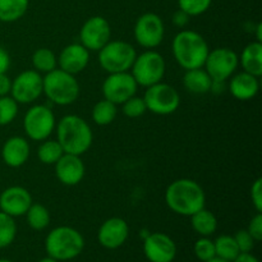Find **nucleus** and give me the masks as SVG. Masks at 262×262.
<instances>
[{
  "mask_svg": "<svg viewBox=\"0 0 262 262\" xmlns=\"http://www.w3.org/2000/svg\"><path fill=\"white\" fill-rule=\"evenodd\" d=\"M165 204L177 215L189 217L204 209L206 205V194L196 181L181 178L168 186L165 191Z\"/></svg>",
  "mask_w": 262,
  "mask_h": 262,
  "instance_id": "f257e3e1",
  "label": "nucleus"
},
{
  "mask_svg": "<svg viewBox=\"0 0 262 262\" xmlns=\"http://www.w3.org/2000/svg\"><path fill=\"white\" fill-rule=\"evenodd\" d=\"M56 141L60 143L64 154L82 156L90 150L94 142L91 127L83 118L76 114L64 115L56 123Z\"/></svg>",
  "mask_w": 262,
  "mask_h": 262,
  "instance_id": "f03ea898",
  "label": "nucleus"
},
{
  "mask_svg": "<svg viewBox=\"0 0 262 262\" xmlns=\"http://www.w3.org/2000/svg\"><path fill=\"white\" fill-rule=\"evenodd\" d=\"M171 51L178 66L184 71L204 68L210 48L201 33L193 30H182L174 36Z\"/></svg>",
  "mask_w": 262,
  "mask_h": 262,
  "instance_id": "7ed1b4c3",
  "label": "nucleus"
},
{
  "mask_svg": "<svg viewBox=\"0 0 262 262\" xmlns=\"http://www.w3.org/2000/svg\"><path fill=\"white\" fill-rule=\"evenodd\" d=\"M83 248V235L77 229L67 225L54 228L45 239L46 253L56 261L73 260L81 255Z\"/></svg>",
  "mask_w": 262,
  "mask_h": 262,
  "instance_id": "20e7f679",
  "label": "nucleus"
},
{
  "mask_svg": "<svg viewBox=\"0 0 262 262\" xmlns=\"http://www.w3.org/2000/svg\"><path fill=\"white\" fill-rule=\"evenodd\" d=\"M79 83L73 74L56 68L42 77V94L59 106L74 104L79 97Z\"/></svg>",
  "mask_w": 262,
  "mask_h": 262,
  "instance_id": "39448f33",
  "label": "nucleus"
},
{
  "mask_svg": "<svg viewBox=\"0 0 262 262\" xmlns=\"http://www.w3.org/2000/svg\"><path fill=\"white\" fill-rule=\"evenodd\" d=\"M166 63L164 56L156 50H146L137 54L130 68V74L133 76L138 86L147 87L163 81L165 76Z\"/></svg>",
  "mask_w": 262,
  "mask_h": 262,
  "instance_id": "423d86ee",
  "label": "nucleus"
},
{
  "mask_svg": "<svg viewBox=\"0 0 262 262\" xmlns=\"http://www.w3.org/2000/svg\"><path fill=\"white\" fill-rule=\"evenodd\" d=\"M137 56V51L129 42L110 40L99 50V64L107 74L129 72Z\"/></svg>",
  "mask_w": 262,
  "mask_h": 262,
  "instance_id": "0eeeda50",
  "label": "nucleus"
},
{
  "mask_svg": "<svg viewBox=\"0 0 262 262\" xmlns=\"http://www.w3.org/2000/svg\"><path fill=\"white\" fill-rule=\"evenodd\" d=\"M55 114L46 105H33L26 112L23 118V130L26 136L36 142L48 140L55 130Z\"/></svg>",
  "mask_w": 262,
  "mask_h": 262,
  "instance_id": "6e6552de",
  "label": "nucleus"
},
{
  "mask_svg": "<svg viewBox=\"0 0 262 262\" xmlns=\"http://www.w3.org/2000/svg\"><path fill=\"white\" fill-rule=\"evenodd\" d=\"M147 112L156 115H170L178 110L181 105V95L176 87L159 82L146 89L143 95Z\"/></svg>",
  "mask_w": 262,
  "mask_h": 262,
  "instance_id": "1a4fd4ad",
  "label": "nucleus"
},
{
  "mask_svg": "<svg viewBox=\"0 0 262 262\" xmlns=\"http://www.w3.org/2000/svg\"><path fill=\"white\" fill-rule=\"evenodd\" d=\"M135 40L141 48L152 50L158 48L165 36V25L161 17L156 13H143L137 18L133 27Z\"/></svg>",
  "mask_w": 262,
  "mask_h": 262,
  "instance_id": "9d476101",
  "label": "nucleus"
},
{
  "mask_svg": "<svg viewBox=\"0 0 262 262\" xmlns=\"http://www.w3.org/2000/svg\"><path fill=\"white\" fill-rule=\"evenodd\" d=\"M239 67V58L229 48H216L209 51L204 68L212 81L227 82Z\"/></svg>",
  "mask_w": 262,
  "mask_h": 262,
  "instance_id": "9b49d317",
  "label": "nucleus"
},
{
  "mask_svg": "<svg viewBox=\"0 0 262 262\" xmlns=\"http://www.w3.org/2000/svg\"><path fill=\"white\" fill-rule=\"evenodd\" d=\"M42 95V76L35 69L23 71L12 79L10 96L18 104H32Z\"/></svg>",
  "mask_w": 262,
  "mask_h": 262,
  "instance_id": "f8f14e48",
  "label": "nucleus"
},
{
  "mask_svg": "<svg viewBox=\"0 0 262 262\" xmlns=\"http://www.w3.org/2000/svg\"><path fill=\"white\" fill-rule=\"evenodd\" d=\"M138 84L129 72L110 73L102 82V96L104 99L122 105L137 92Z\"/></svg>",
  "mask_w": 262,
  "mask_h": 262,
  "instance_id": "ddd939ff",
  "label": "nucleus"
},
{
  "mask_svg": "<svg viewBox=\"0 0 262 262\" xmlns=\"http://www.w3.org/2000/svg\"><path fill=\"white\" fill-rule=\"evenodd\" d=\"M110 37H112V27L106 18L101 15H94L89 18L79 30V40H81L79 43L89 51H99L109 42Z\"/></svg>",
  "mask_w": 262,
  "mask_h": 262,
  "instance_id": "4468645a",
  "label": "nucleus"
},
{
  "mask_svg": "<svg viewBox=\"0 0 262 262\" xmlns=\"http://www.w3.org/2000/svg\"><path fill=\"white\" fill-rule=\"evenodd\" d=\"M143 252L150 262H173L177 245L165 233H148L143 241Z\"/></svg>",
  "mask_w": 262,
  "mask_h": 262,
  "instance_id": "2eb2a0df",
  "label": "nucleus"
},
{
  "mask_svg": "<svg viewBox=\"0 0 262 262\" xmlns=\"http://www.w3.org/2000/svg\"><path fill=\"white\" fill-rule=\"evenodd\" d=\"M32 202V196L25 187H8L0 193V211L15 219L26 215Z\"/></svg>",
  "mask_w": 262,
  "mask_h": 262,
  "instance_id": "dca6fc26",
  "label": "nucleus"
},
{
  "mask_svg": "<svg viewBox=\"0 0 262 262\" xmlns=\"http://www.w3.org/2000/svg\"><path fill=\"white\" fill-rule=\"evenodd\" d=\"M128 237H129V227L122 217H110L105 220L97 233L99 243L107 250H117L122 247Z\"/></svg>",
  "mask_w": 262,
  "mask_h": 262,
  "instance_id": "f3484780",
  "label": "nucleus"
},
{
  "mask_svg": "<svg viewBox=\"0 0 262 262\" xmlns=\"http://www.w3.org/2000/svg\"><path fill=\"white\" fill-rule=\"evenodd\" d=\"M54 166H55V176L58 181L68 187L81 183L86 173V166L81 156L73 154H63V156L54 164Z\"/></svg>",
  "mask_w": 262,
  "mask_h": 262,
  "instance_id": "a211bd4d",
  "label": "nucleus"
},
{
  "mask_svg": "<svg viewBox=\"0 0 262 262\" xmlns=\"http://www.w3.org/2000/svg\"><path fill=\"white\" fill-rule=\"evenodd\" d=\"M90 63V51L81 43H69L61 49L58 56V67L69 74L81 73Z\"/></svg>",
  "mask_w": 262,
  "mask_h": 262,
  "instance_id": "6ab92c4d",
  "label": "nucleus"
},
{
  "mask_svg": "<svg viewBox=\"0 0 262 262\" xmlns=\"http://www.w3.org/2000/svg\"><path fill=\"white\" fill-rule=\"evenodd\" d=\"M31 147L27 138L13 136L4 142L2 147V160L7 166L13 169L20 168L28 161Z\"/></svg>",
  "mask_w": 262,
  "mask_h": 262,
  "instance_id": "aec40b11",
  "label": "nucleus"
},
{
  "mask_svg": "<svg viewBox=\"0 0 262 262\" xmlns=\"http://www.w3.org/2000/svg\"><path fill=\"white\" fill-rule=\"evenodd\" d=\"M228 81H229L228 90L230 95L239 101H248V100L255 99L260 91L258 77L252 76L247 72L242 71L237 74H233Z\"/></svg>",
  "mask_w": 262,
  "mask_h": 262,
  "instance_id": "412c9836",
  "label": "nucleus"
},
{
  "mask_svg": "<svg viewBox=\"0 0 262 262\" xmlns=\"http://www.w3.org/2000/svg\"><path fill=\"white\" fill-rule=\"evenodd\" d=\"M238 58L243 72H247L260 78L262 76V42L258 41L250 42L243 49L242 54L238 55Z\"/></svg>",
  "mask_w": 262,
  "mask_h": 262,
  "instance_id": "4be33fe9",
  "label": "nucleus"
},
{
  "mask_svg": "<svg viewBox=\"0 0 262 262\" xmlns=\"http://www.w3.org/2000/svg\"><path fill=\"white\" fill-rule=\"evenodd\" d=\"M212 79L205 68L186 71L183 76V86L188 92L194 95H205L211 90Z\"/></svg>",
  "mask_w": 262,
  "mask_h": 262,
  "instance_id": "5701e85b",
  "label": "nucleus"
},
{
  "mask_svg": "<svg viewBox=\"0 0 262 262\" xmlns=\"http://www.w3.org/2000/svg\"><path fill=\"white\" fill-rule=\"evenodd\" d=\"M191 225L194 232L201 237H211L217 229V219L207 209H201L200 211L191 215Z\"/></svg>",
  "mask_w": 262,
  "mask_h": 262,
  "instance_id": "b1692460",
  "label": "nucleus"
},
{
  "mask_svg": "<svg viewBox=\"0 0 262 262\" xmlns=\"http://www.w3.org/2000/svg\"><path fill=\"white\" fill-rule=\"evenodd\" d=\"M30 0H0V22L12 23L27 13Z\"/></svg>",
  "mask_w": 262,
  "mask_h": 262,
  "instance_id": "393cba45",
  "label": "nucleus"
},
{
  "mask_svg": "<svg viewBox=\"0 0 262 262\" xmlns=\"http://www.w3.org/2000/svg\"><path fill=\"white\" fill-rule=\"evenodd\" d=\"M117 115L118 105H115L114 102L109 101L106 99H102L100 101H97L94 105L91 112V117L94 123L97 125H101V127L112 124L115 120V118H117Z\"/></svg>",
  "mask_w": 262,
  "mask_h": 262,
  "instance_id": "a878e982",
  "label": "nucleus"
},
{
  "mask_svg": "<svg viewBox=\"0 0 262 262\" xmlns=\"http://www.w3.org/2000/svg\"><path fill=\"white\" fill-rule=\"evenodd\" d=\"M32 67L38 73H49L58 68V56L55 55L53 50L48 48H40L36 51H33L32 58Z\"/></svg>",
  "mask_w": 262,
  "mask_h": 262,
  "instance_id": "bb28decb",
  "label": "nucleus"
},
{
  "mask_svg": "<svg viewBox=\"0 0 262 262\" xmlns=\"http://www.w3.org/2000/svg\"><path fill=\"white\" fill-rule=\"evenodd\" d=\"M26 219H27L28 225L31 229L40 230L46 229L50 224V212L48 207L43 206L42 204H33L30 206V209L26 212Z\"/></svg>",
  "mask_w": 262,
  "mask_h": 262,
  "instance_id": "cd10ccee",
  "label": "nucleus"
},
{
  "mask_svg": "<svg viewBox=\"0 0 262 262\" xmlns=\"http://www.w3.org/2000/svg\"><path fill=\"white\" fill-rule=\"evenodd\" d=\"M63 148L56 140H49L48 138L45 141H41L37 148L38 160L45 165H54L63 156Z\"/></svg>",
  "mask_w": 262,
  "mask_h": 262,
  "instance_id": "c85d7f7f",
  "label": "nucleus"
},
{
  "mask_svg": "<svg viewBox=\"0 0 262 262\" xmlns=\"http://www.w3.org/2000/svg\"><path fill=\"white\" fill-rule=\"evenodd\" d=\"M214 245L216 257L223 258L225 261L232 262L241 253L239 248H238L237 243H235L234 237H232V235H220V237H217L214 241Z\"/></svg>",
  "mask_w": 262,
  "mask_h": 262,
  "instance_id": "c756f323",
  "label": "nucleus"
},
{
  "mask_svg": "<svg viewBox=\"0 0 262 262\" xmlns=\"http://www.w3.org/2000/svg\"><path fill=\"white\" fill-rule=\"evenodd\" d=\"M17 237V224L14 217L0 211V248H7Z\"/></svg>",
  "mask_w": 262,
  "mask_h": 262,
  "instance_id": "7c9ffc66",
  "label": "nucleus"
},
{
  "mask_svg": "<svg viewBox=\"0 0 262 262\" xmlns=\"http://www.w3.org/2000/svg\"><path fill=\"white\" fill-rule=\"evenodd\" d=\"M18 102L12 96L0 97V125H8L17 118L18 115Z\"/></svg>",
  "mask_w": 262,
  "mask_h": 262,
  "instance_id": "2f4dec72",
  "label": "nucleus"
},
{
  "mask_svg": "<svg viewBox=\"0 0 262 262\" xmlns=\"http://www.w3.org/2000/svg\"><path fill=\"white\" fill-rule=\"evenodd\" d=\"M146 112H147V107H146L143 97L136 96V95L122 104V113L127 118H132V119L140 118Z\"/></svg>",
  "mask_w": 262,
  "mask_h": 262,
  "instance_id": "473e14b6",
  "label": "nucleus"
},
{
  "mask_svg": "<svg viewBox=\"0 0 262 262\" xmlns=\"http://www.w3.org/2000/svg\"><path fill=\"white\" fill-rule=\"evenodd\" d=\"M212 0H178V7L189 17H197L209 10Z\"/></svg>",
  "mask_w": 262,
  "mask_h": 262,
  "instance_id": "72a5a7b5",
  "label": "nucleus"
},
{
  "mask_svg": "<svg viewBox=\"0 0 262 262\" xmlns=\"http://www.w3.org/2000/svg\"><path fill=\"white\" fill-rule=\"evenodd\" d=\"M193 250L196 257L202 262H206L216 257L214 241L210 239L209 237H201L200 239H197L196 243H194Z\"/></svg>",
  "mask_w": 262,
  "mask_h": 262,
  "instance_id": "f704fd0d",
  "label": "nucleus"
},
{
  "mask_svg": "<svg viewBox=\"0 0 262 262\" xmlns=\"http://www.w3.org/2000/svg\"><path fill=\"white\" fill-rule=\"evenodd\" d=\"M234 239L238 248H239V252H251L253 250V247H255L256 241L251 237L247 229L238 230L234 235Z\"/></svg>",
  "mask_w": 262,
  "mask_h": 262,
  "instance_id": "c9c22d12",
  "label": "nucleus"
},
{
  "mask_svg": "<svg viewBox=\"0 0 262 262\" xmlns=\"http://www.w3.org/2000/svg\"><path fill=\"white\" fill-rule=\"evenodd\" d=\"M251 201L256 212H262V179L257 178L251 186Z\"/></svg>",
  "mask_w": 262,
  "mask_h": 262,
  "instance_id": "e433bc0d",
  "label": "nucleus"
},
{
  "mask_svg": "<svg viewBox=\"0 0 262 262\" xmlns=\"http://www.w3.org/2000/svg\"><path fill=\"white\" fill-rule=\"evenodd\" d=\"M247 232L250 233L251 237H252L256 242H260L262 239V212H257V214L251 219L247 228Z\"/></svg>",
  "mask_w": 262,
  "mask_h": 262,
  "instance_id": "4c0bfd02",
  "label": "nucleus"
},
{
  "mask_svg": "<svg viewBox=\"0 0 262 262\" xmlns=\"http://www.w3.org/2000/svg\"><path fill=\"white\" fill-rule=\"evenodd\" d=\"M189 19H191V17H189V15L187 14L186 12H183L182 9L176 10L173 17H171V22H173V25L178 28L186 27V26L189 23Z\"/></svg>",
  "mask_w": 262,
  "mask_h": 262,
  "instance_id": "58836bf2",
  "label": "nucleus"
},
{
  "mask_svg": "<svg viewBox=\"0 0 262 262\" xmlns=\"http://www.w3.org/2000/svg\"><path fill=\"white\" fill-rule=\"evenodd\" d=\"M10 87H12V79L7 76V73L0 74V97L9 95Z\"/></svg>",
  "mask_w": 262,
  "mask_h": 262,
  "instance_id": "ea45409f",
  "label": "nucleus"
},
{
  "mask_svg": "<svg viewBox=\"0 0 262 262\" xmlns=\"http://www.w3.org/2000/svg\"><path fill=\"white\" fill-rule=\"evenodd\" d=\"M10 67V56L3 46H0V74L7 73Z\"/></svg>",
  "mask_w": 262,
  "mask_h": 262,
  "instance_id": "a19ab883",
  "label": "nucleus"
},
{
  "mask_svg": "<svg viewBox=\"0 0 262 262\" xmlns=\"http://www.w3.org/2000/svg\"><path fill=\"white\" fill-rule=\"evenodd\" d=\"M232 262H260L251 252H241Z\"/></svg>",
  "mask_w": 262,
  "mask_h": 262,
  "instance_id": "79ce46f5",
  "label": "nucleus"
},
{
  "mask_svg": "<svg viewBox=\"0 0 262 262\" xmlns=\"http://www.w3.org/2000/svg\"><path fill=\"white\" fill-rule=\"evenodd\" d=\"M255 30H256V41L262 42V23H257Z\"/></svg>",
  "mask_w": 262,
  "mask_h": 262,
  "instance_id": "37998d69",
  "label": "nucleus"
},
{
  "mask_svg": "<svg viewBox=\"0 0 262 262\" xmlns=\"http://www.w3.org/2000/svg\"><path fill=\"white\" fill-rule=\"evenodd\" d=\"M38 262H59V261H56L55 258H53V257H50V256H48V257H45V258H41L40 261Z\"/></svg>",
  "mask_w": 262,
  "mask_h": 262,
  "instance_id": "c03bdc74",
  "label": "nucleus"
},
{
  "mask_svg": "<svg viewBox=\"0 0 262 262\" xmlns=\"http://www.w3.org/2000/svg\"><path fill=\"white\" fill-rule=\"evenodd\" d=\"M206 262H229V261H225V260H223V258H220V257H214V258H211V260H209Z\"/></svg>",
  "mask_w": 262,
  "mask_h": 262,
  "instance_id": "a18cd8bd",
  "label": "nucleus"
},
{
  "mask_svg": "<svg viewBox=\"0 0 262 262\" xmlns=\"http://www.w3.org/2000/svg\"><path fill=\"white\" fill-rule=\"evenodd\" d=\"M0 262H13V261H10V260H5V258H2V260H0Z\"/></svg>",
  "mask_w": 262,
  "mask_h": 262,
  "instance_id": "49530a36",
  "label": "nucleus"
}]
</instances>
